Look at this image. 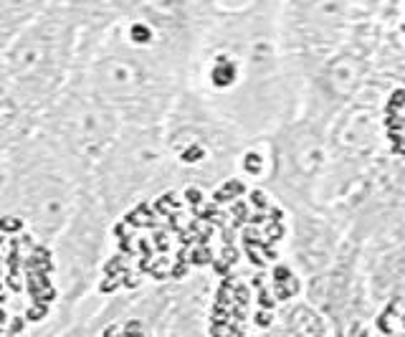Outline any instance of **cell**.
Returning <instances> with one entry per match:
<instances>
[{
	"mask_svg": "<svg viewBox=\"0 0 405 337\" xmlns=\"http://www.w3.org/2000/svg\"><path fill=\"white\" fill-rule=\"evenodd\" d=\"M162 132L175 185H221L241 167L251 145L241 129L216 112L190 84L165 117Z\"/></svg>",
	"mask_w": 405,
	"mask_h": 337,
	"instance_id": "3957f363",
	"label": "cell"
},
{
	"mask_svg": "<svg viewBox=\"0 0 405 337\" xmlns=\"http://www.w3.org/2000/svg\"><path fill=\"white\" fill-rule=\"evenodd\" d=\"M259 142L264 145L261 185L271 198L286 211L319 203L329 157V122L294 112Z\"/></svg>",
	"mask_w": 405,
	"mask_h": 337,
	"instance_id": "52a82bcc",
	"label": "cell"
},
{
	"mask_svg": "<svg viewBox=\"0 0 405 337\" xmlns=\"http://www.w3.org/2000/svg\"><path fill=\"white\" fill-rule=\"evenodd\" d=\"M281 0L221 8L202 36L187 84L251 142L296 112L279 36Z\"/></svg>",
	"mask_w": 405,
	"mask_h": 337,
	"instance_id": "6da1fadb",
	"label": "cell"
},
{
	"mask_svg": "<svg viewBox=\"0 0 405 337\" xmlns=\"http://www.w3.org/2000/svg\"><path fill=\"white\" fill-rule=\"evenodd\" d=\"M382 104L370 84L352 104L329 122V157L319 203L329 206L344 198L385 152Z\"/></svg>",
	"mask_w": 405,
	"mask_h": 337,
	"instance_id": "7c38bea8",
	"label": "cell"
},
{
	"mask_svg": "<svg viewBox=\"0 0 405 337\" xmlns=\"http://www.w3.org/2000/svg\"><path fill=\"white\" fill-rule=\"evenodd\" d=\"M117 221L144 198L177 188L162 124H122L84 183Z\"/></svg>",
	"mask_w": 405,
	"mask_h": 337,
	"instance_id": "8992f818",
	"label": "cell"
},
{
	"mask_svg": "<svg viewBox=\"0 0 405 337\" xmlns=\"http://www.w3.org/2000/svg\"><path fill=\"white\" fill-rule=\"evenodd\" d=\"M81 38L84 33L76 16L54 0L0 54L13 81V91L38 117L71 81L79 64Z\"/></svg>",
	"mask_w": 405,
	"mask_h": 337,
	"instance_id": "5b68a950",
	"label": "cell"
},
{
	"mask_svg": "<svg viewBox=\"0 0 405 337\" xmlns=\"http://www.w3.org/2000/svg\"><path fill=\"white\" fill-rule=\"evenodd\" d=\"M122 124H162L187 86L190 69L122 21L81 41L74 71Z\"/></svg>",
	"mask_w": 405,
	"mask_h": 337,
	"instance_id": "7a4b0ae2",
	"label": "cell"
},
{
	"mask_svg": "<svg viewBox=\"0 0 405 337\" xmlns=\"http://www.w3.org/2000/svg\"><path fill=\"white\" fill-rule=\"evenodd\" d=\"M119 129L122 119L74 74L41 114L36 134L84 185Z\"/></svg>",
	"mask_w": 405,
	"mask_h": 337,
	"instance_id": "9c48e42d",
	"label": "cell"
},
{
	"mask_svg": "<svg viewBox=\"0 0 405 337\" xmlns=\"http://www.w3.org/2000/svg\"><path fill=\"white\" fill-rule=\"evenodd\" d=\"M385 147L392 155L405 157V89H395L382 104Z\"/></svg>",
	"mask_w": 405,
	"mask_h": 337,
	"instance_id": "ffe728a7",
	"label": "cell"
},
{
	"mask_svg": "<svg viewBox=\"0 0 405 337\" xmlns=\"http://www.w3.org/2000/svg\"><path fill=\"white\" fill-rule=\"evenodd\" d=\"M269 332L274 334H329L332 324L324 317V312L304 299H289L281 304L274 314V322L269 324Z\"/></svg>",
	"mask_w": 405,
	"mask_h": 337,
	"instance_id": "ac0fdd59",
	"label": "cell"
},
{
	"mask_svg": "<svg viewBox=\"0 0 405 337\" xmlns=\"http://www.w3.org/2000/svg\"><path fill=\"white\" fill-rule=\"evenodd\" d=\"M0 170L8 183L11 218L48 249L71 218L81 183L59 162L36 132L0 152Z\"/></svg>",
	"mask_w": 405,
	"mask_h": 337,
	"instance_id": "277c9868",
	"label": "cell"
},
{
	"mask_svg": "<svg viewBox=\"0 0 405 337\" xmlns=\"http://www.w3.org/2000/svg\"><path fill=\"white\" fill-rule=\"evenodd\" d=\"M304 297L324 312L334 334L370 332L377 317V307L367 289L362 246L344 236L334 261L307 279Z\"/></svg>",
	"mask_w": 405,
	"mask_h": 337,
	"instance_id": "4fadbf2b",
	"label": "cell"
},
{
	"mask_svg": "<svg viewBox=\"0 0 405 337\" xmlns=\"http://www.w3.org/2000/svg\"><path fill=\"white\" fill-rule=\"evenodd\" d=\"M375 51H377V33H372V16H370L357 28V33L337 54H332L307 81L296 112H307L324 122H332L347 104H352L370 86Z\"/></svg>",
	"mask_w": 405,
	"mask_h": 337,
	"instance_id": "5bb4252c",
	"label": "cell"
},
{
	"mask_svg": "<svg viewBox=\"0 0 405 337\" xmlns=\"http://www.w3.org/2000/svg\"><path fill=\"white\" fill-rule=\"evenodd\" d=\"M289 216V256L296 274L307 281L334 261L347 231L332 206L324 203L291 208Z\"/></svg>",
	"mask_w": 405,
	"mask_h": 337,
	"instance_id": "9a60e30c",
	"label": "cell"
},
{
	"mask_svg": "<svg viewBox=\"0 0 405 337\" xmlns=\"http://www.w3.org/2000/svg\"><path fill=\"white\" fill-rule=\"evenodd\" d=\"M362 3H365V8H367V13H377L380 8H382V3H385V0H362Z\"/></svg>",
	"mask_w": 405,
	"mask_h": 337,
	"instance_id": "7402d4cb",
	"label": "cell"
},
{
	"mask_svg": "<svg viewBox=\"0 0 405 337\" xmlns=\"http://www.w3.org/2000/svg\"><path fill=\"white\" fill-rule=\"evenodd\" d=\"M112 223H114L112 213L86 185H81L71 218L48 246L54 284L59 292L56 312L51 317L56 322L54 329L59 332L69 329V324L76 319L79 304L96 284Z\"/></svg>",
	"mask_w": 405,
	"mask_h": 337,
	"instance_id": "30bf717a",
	"label": "cell"
},
{
	"mask_svg": "<svg viewBox=\"0 0 405 337\" xmlns=\"http://www.w3.org/2000/svg\"><path fill=\"white\" fill-rule=\"evenodd\" d=\"M64 3L79 21L81 33L86 38H94L99 33H104L109 26L119 23L122 18H127L139 0H59Z\"/></svg>",
	"mask_w": 405,
	"mask_h": 337,
	"instance_id": "e0dca14e",
	"label": "cell"
},
{
	"mask_svg": "<svg viewBox=\"0 0 405 337\" xmlns=\"http://www.w3.org/2000/svg\"><path fill=\"white\" fill-rule=\"evenodd\" d=\"M367 289L380 309L382 304L405 297V241L375 251H362Z\"/></svg>",
	"mask_w": 405,
	"mask_h": 337,
	"instance_id": "2e32d148",
	"label": "cell"
},
{
	"mask_svg": "<svg viewBox=\"0 0 405 337\" xmlns=\"http://www.w3.org/2000/svg\"><path fill=\"white\" fill-rule=\"evenodd\" d=\"M54 0H0V54Z\"/></svg>",
	"mask_w": 405,
	"mask_h": 337,
	"instance_id": "d6986e66",
	"label": "cell"
},
{
	"mask_svg": "<svg viewBox=\"0 0 405 337\" xmlns=\"http://www.w3.org/2000/svg\"><path fill=\"white\" fill-rule=\"evenodd\" d=\"M362 0H281L279 36L296 109L307 81L370 18Z\"/></svg>",
	"mask_w": 405,
	"mask_h": 337,
	"instance_id": "ba28073f",
	"label": "cell"
},
{
	"mask_svg": "<svg viewBox=\"0 0 405 337\" xmlns=\"http://www.w3.org/2000/svg\"><path fill=\"white\" fill-rule=\"evenodd\" d=\"M3 218H11V196H8L6 175H3V170H0V221Z\"/></svg>",
	"mask_w": 405,
	"mask_h": 337,
	"instance_id": "44dd1931",
	"label": "cell"
},
{
	"mask_svg": "<svg viewBox=\"0 0 405 337\" xmlns=\"http://www.w3.org/2000/svg\"><path fill=\"white\" fill-rule=\"evenodd\" d=\"M329 206L362 251L405 241V157L385 150L365 178Z\"/></svg>",
	"mask_w": 405,
	"mask_h": 337,
	"instance_id": "8fae6325",
	"label": "cell"
}]
</instances>
